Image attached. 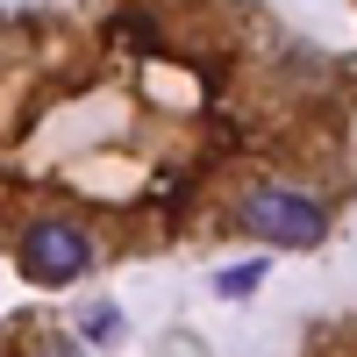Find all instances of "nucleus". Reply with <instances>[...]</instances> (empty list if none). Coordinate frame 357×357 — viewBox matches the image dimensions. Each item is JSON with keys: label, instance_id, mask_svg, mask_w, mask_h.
Masks as SVG:
<instances>
[{"label": "nucleus", "instance_id": "1", "mask_svg": "<svg viewBox=\"0 0 357 357\" xmlns=\"http://www.w3.org/2000/svg\"><path fill=\"white\" fill-rule=\"evenodd\" d=\"M236 222L250 236H264V243H279V250H314L329 236V215L307 193H286V186H250L243 207H236Z\"/></svg>", "mask_w": 357, "mask_h": 357}, {"label": "nucleus", "instance_id": "2", "mask_svg": "<svg viewBox=\"0 0 357 357\" xmlns=\"http://www.w3.org/2000/svg\"><path fill=\"white\" fill-rule=\"evenodd\" d=\"M86 264H93V243H86V229H72V222H36L22 236V272L43 279V286L79 279Z\"/></svg>", "mask_w": 357, "mask_h": 357}, {"label": "nucleus", "instance_id": "3", "mask_svg": "<svg viewBox=\"0 0 357 357\" xmlns=\"http://www.w3.org/2000/svg\"><path fill=\"white\" fill-rule=\"evenodd\" d=\"M264 279V264L250 257V264H229V272H215V293H229V301H243V293Z\"/></svg>", "mask_w": 357, "mask_h": 357}, {"label": "nucleus", "instance_id": "4", "mask_svg": "<svg viewBox=\"0 0 357 357\" xmlns=\"http://www.w3.org/2000/svg\"><path fill=\"white\" fill-rule=\"evenodd\" d=\"M79 329H86V336H114V329H122V314H114V307H86Z\"/></svg>", "mask_w": 357, "mask_h": 357}, {"label": "nucleus", "instance_id": "5", "mask_svg": "<svg viewBox=\"0 0 357 357\" xmlns=\"http://www.w3.org/2000/svg\"><path fill=\"white\" fill-rule=\"evenodd\" d=\"M43 357H86L79 343H43Z\"/></svg>", "mask_w": 357, "mask_h": 357}]
</instances>
